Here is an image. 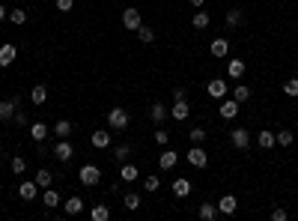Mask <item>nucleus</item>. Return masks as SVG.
I'll use <instances>...</instances> for the list:
<instances>
[{
	"label": "nucleus",
	"mask_w": 298,
	"mask_h": 221,
	"mask_svg": "<svg viewBox=\"0 0 298 221\" xmlns=\"http://www.w3.org/2000/svg\"><path fill=\"white\" fill-rule=\"evenodd\" d=\"M9 21L21 27V24L27 21V9H18V6H15V9H9Z\"/></svg>",
	"instance_id": "nucleus-36"
},
{
	"label": "nucleus",
	"mask_w": 298,
	"mask_h": 221,
	"mask_svg": "<svg viewBox=\"0 0 298 221\" xmlns=\"http://www.w3.org/2000/svg\"><path fill=\"white\" fill-rule=\"evenodd\" d=\"M78 179L84 182V186H87V189H96V186H99V182H101V170H99L96 165H84V167L78 170Z\"/></svg>",
	"instance_id": "nucleus-2"
},
{
	"label": "nucleus",
	"mask_w": 298,
	"mask_h": 221,
	"mask_svg": "<svg viewBox=\"0 0 298 221\" xmlns=\"http://www.w3.org/2000/svg\"><path fill=\"white\" fill-rule=\"evenodd\" d=\"M42 203H45L48 209H57V206L63 203V197L57 194V189H45V192H42Z\"/></svg>",
	"instance_id": "nucleus-24"
},
{
	"label": "nucleus",
	"mask_w": 298,
	"mask_h": 221,
	"mask_svg": "<svg viewBox=\"0 0 298 221\" xmlns=\"http://www.w3.org/2000/svg\"><path fill=\"white\" fill-rule=\"evenodd\" d=\"M110 3H117V0H110Z\"/></svg>",
	"instance_id": "nucleus-49"
},
{
	"label": "nucleus",
	"mask_w": 298,
	"mask_h": 221,
	"mask_svg": "<svg viewBox=\"0 0 298 221\" xmlns=\"http://www.w3.org/2000/svg\"><path fill=\"white\" fill-rule=\"evenodd\" d=\"M18 102H21V96H12V99H3V102H0V123H9V120L15 117Z\"/></svg>",
	"instance_id": "nucleus-4"
},
{
	"label": "nucleus",
	"mask_w": 298,
	"mask_h": 221,
	"mask_svg": "<svg viewBox=\"0 0 298 221\" xmlns=\"http://www.w3.org/2000/svg\"><path fill=\"white\" fill-rule=\"evenodd\" d=\"M230 140H233V146H236V150H248V146H250V132L248 129H230Z\"/></svg>",
	"instance_id": "nucleus-7"
},
{
	"label": "nucleus",
	"mask_w": 298,
	"mask_h": 221,
	"mask_svg": "<svg viewBox=\"0 0 298 221\" xmlns=\"http://www.w3.org/2000/svg\"><path fill=\"white\" fill-rule=\"evenodd\" d=\"M149 117H152L155 126H161V123L170 117V108H167L164 102H152V105H149Z\"/></svg>",
	"instance_id": "nucleus-9"
},
{
	"label": "nucleus",
	"mask_w": 298,
	"mask_h": 221,
	"mask_svg": "<svg viewBox=\"0 0 298 221\" xmlns=\"http://www.w3.org/2000/svg\"><path fill=\"white\" fill-rule=\"evenodd\" d=\"M128 123H131V117H128L125 108H110V110H107V126L114 129V132H125Z\"/></svg>",
	"instance_id": "nucleus-1"
},
{
	"label": "nucleus",
	"mask_w": 298,
	"mask_h": 221,
	"mask_svg": "<svg viewBox=\"0 0 298 221\" xmlns=\"http://www.w3.org/2000/svg\"><path fill=\"white\" fill-rule=\"evenodd\" d=\"M233 99H236V102H248V99H250V87H248V84H236Z\"/></svg>",
	"instance_id": "nucleus-35"
},
{
	"label": "nucleus",
	"mask_w": 298,
	"mask_h": 221,
	"mask_svg": "<svg viewBox=\"0 0 298 221\" xmlns=\"http://www.w3.org/2000/svg\"><path fill=\"white\" fill-rule=\"evenodd\" d=\"M176 162H179V153H173V150H167V153L158 156V167H161V170H173Z\"/></svg>",
	"instance_id": "nucleus-23"
},
{
	"label": "nucleus",
	"mask_w": 298,
	"mask_h": 221,
	"mask_svg": "<svg viewBox=\"0 0 298 221\" xmlns=\"http://www.w3.org/2000/svg\"><path fill=\"white\" fill-rule=\"evenodd\" d=\"M140 24H143V21H140V9H125V12H123V27H125V30H134V33H137Z\"/></svg>",
	"instance_id": "nucleus-14"
},
{
	"label": "nucleus",
	"mask_w": 298,
	"mask_h": 221,
	"mask_svg": "<svg viewBox=\"0 0 298 221\" xmlns=\"http://www.w3.org/2000/svg\"><path fill=\"white\" fill-rule=\"evenodd\" d=\"M18 194H21V200H36V197H39V186H36V179L21 182V186H18Z\"/></svg>",
	"instance_id": "nucleus-11"
},
{
	"label": "nucleus",
	"mask_w": 298,
	"mask_h": 221,
	"mask_svg": "<svg viewBox=\"0 0 298 221\" xmlns=\"http://www.w3.org/2000/svg\"><path fill=\"white\" fill-rule=\"evenodd\" d=\"M161 189V176H146L143 179V192L146 194H152V192H158Z\"/></svg>",
	"instance_id": "nucleus-34"
},
{
	"label": "nucleus",
	"mask_w": 298,
	"mask_h": 221,
	"mask_svg": "<svg viewBox=\"0 0 298 221\" xmlns=\"http://www.w3.org/2000/svg\"><path fill=\"white\" fill-rule=\"evenodd\" d=\"M272 221H286V209H272Z\"/></svg>",
	"instance_id": "nucleus-46"
},
{
	"label": "nucleus",
	"mask_w": 298,
	"mask_h": 221,
	"mask_svg": "<svg viewBox=\"0 0 298 221\" xmlns=\"http://www.w3.org/2000/svg\"><path fill=\"white\" fill-rule=\"evenodd\" d=\"M256 143H259V150H272V146L277 143V138H274L272 129H263V132L256 135Z\"/></svg>",
	"instance_id": "nucleus-19"
},
{
	"label": "nucleus",
	"mask_w": 298,
	"mask_h": 221,
	"mask_svg": "<svg viewBox=\"0 0 298 221\" xmlns=\"http://www.w3.org/2000/svg\"><path fill=\"white\" fill-rule=\"evenodd\" d=\"M188 194H191V182L185 179V176L173 179V197H188Z\"/></svg>",
	"instance_id": "nucleus-21"
},
{
	"label": "nucleus",
	"mask_w": 298,
	"mask_h": 221,
	"mask_svg": "<svg viewBox=\"0 0 298 221\" xmlns=\"http://www.w3.org/2000/svg\"><path fill=\"white\" fill-rule=\"evenodd\" d=\"M48 132H51V129H48V126H45L42 120H36V123H30V138H33L36 143H42V140L48 138Z\"/></svg>",
	"instance_id": "nucleus-16"
},
{
	"label": "nucleus",
	"mask_w": 298,
	"mask_h": 221,
	"mask_svg": "<svg viewBox=\"0 0 298 221\" xmlns=\"http://www.w3.org/2000/svg\"><path fill=\"white\" fill-rule=\"evenodd\" d=\"M15 57H18V48L12 45V42H6V45H0V66H12L15 63Z\"/></svg>",
	"instance_id": "nucleus-13"
},
{
	"label": "nucleus",
	"mask_w": 298,
	"mask_h": 221,
	"mask_svg": "<svg viewBox=\"0 0 298 221\" xmlns=\"http://www.w3.org/2000/svg\"><path fill=\"white\" fill-rule=\"evenodd\" d=\"M45 99H48V87H45V84H36V87L30 90V102H33V105H45Z\"/></svg>",
	"instance_id": "nucleus-26"
},
{
	"label": "nucleus",
	"mask_w": 298,
	"mask_h": 221,
	"mask_svg": "<svg viewBox=\"0 0 298 221\" xmlns=\"http://www.w3.org/2000/svg\"><path fill=\"white\" fill-rule=\"evenodd\" d=\"M123 203H125V209H137V206H140V194H134V192H128V194L123 197Z\"/></svg>",
	"instance_id": "nucleus-38"
},
{
	"label": "nucleus",
	"mask_w": 298,
	"mask_h": 221,
	"mask_svg": "<svg viewBox=\"0 0 298 221\" xmlns=\"http://www.w3.org/2000/svg\"><path fill=\"white\" fill-rule=\"evenodd\" d=\"M6 18H9V9H6L3 3H0V21H6Z\"/></svg>",
	"instance_id": "nucleus-47"
},
{
	"label": "nucleus",
	"mask_w": 298,
	"mask_h": 221,
	"mask_svg": "<svg viewBox=\"0 0 298 221\" xmlns=\"http://www.w3.org/2000/svg\"><path fill=\"white\" fill-rule=\"evenodd\" d=\"M274 138H277V143H280V146H292V140H295V135H292L289 129H280Z\"/></svg>",
	"instance_id": "nucleus-37"
},
{
	"label": "nucleus",
	"mask_w": 298,
	"mask_h": 221,
	"mask_svg": "<svg viewBox=\"0 0 298 221\" xmlns=\"http://www.w3.org/2000/svg\"><path fill=\"white\" fill-rule=\"evenodd\" d=\"M128 156H131V146H128V143H120L117 150H114V162H117V165H125Z\"/></svg>",
	"instance_id": "nucleus-32"
},
{
	"label": "nucleus",
	"mask_w": 298,
	"mask_h": 221,
	"mask_svg": "<svg viewBox=\"0 0 298 221\" xmlns=\"http://www.w3.org/2000/svg\"><path fill=\"white\" fill-rule=\"evenodd\" d=\"M191 6H194V9H203V6H206V0H191Z\"/></svg>",
	"instance_id": "nucleus-48"
},
{
	"label": "nucleus",
	"mask_w": 298,
	"mask_h": 221,
	"mask_svg": "<svg viewBox=\"0 0 298 221\" xmlns=\"http://www.w3.org/2000/svg\"><path fill=\"white\" fill-rule=\"evenodd\" d=\"M12 123H15V126H27V114H24V110H15Z\"/></svg>",
	"instance_id": "nucleus-45"
},
{
	"label": "nucleus",
	"mask_w": 298,
	"mask_h": 221,
	"mask_svg": "<svg viewBox=\"0 0 298 221\" xmlns=\"http://www.w3.org/2000/svg\"><path fill=\"white\" fill-rule=\"evenodd\" d=\"M24 170H27V162H24L21 156H15V159H12V173H24Z\"/></svg>",
	"instance_id": "nucleus-41"
},
{
	"label": "nucleus",
	"mask_w": 298,
	"mask_h": 221,
	"mask_svg": "<svg viewBox=\"0 0 298 221\" xmlns=\"http://www.w3.org/2000/svg\"><path fill=\"white\" fill-rule=\"evenodd\" d=\"M167 140H170V135H167V129H158V132H155V143H158V146H164Z\"/></svg>",
	"instance_id": "nucleus-43"
},
{
	"label": "nucleus",
	"mask_w": 298,
	"mask_h": 221,
	"mask_svg": "<svg viewBox=\"0 0 298 221\" xmlns=\"http://www.w3.org/2000/svg\"><path fill=\"white\" fill-rule=\"evenodd\" d=\"M173 102H188V93H185V87H173Z\"/></svg>",
	"instance_id": "nucleus-42"
},
{
	"label": "nucleus",
	"mask_w": 298,
	"mask_h": 221,
	"mask_svg": "<svg viewBox=\"0 0 298 221\" xmlns=\"http://www.w3.org/2000/svg\"><path fill=\"white\" fill-rule=\"evenodd\" d=\"M137 176H140V170H137L134 165H128V162L120 165V179H123V182H134Z\"/></svg>",
	"instance_id": "nucleus-29"
},
{
	"label": "nucleus",
	"mask_w": 298,
	"mask_h": 221,
	"mask_svg": "<svg viewBox=\"0 0 298 221\" xmlns=\"http://www.w3.org/2000/svg\"><path fill=\"white\" fill-rule=\"evenodd\" d=\"M236 209H239V197H236V194H224V197L218 200V212H221V215H233Z\"/></svg>",
	"instance_id": "nucleus-10"
},
{
	"label": "nucleus",
	"mask_w": 298,
	"mask_h": 221,
	"mask_svg": "<svg viewBox=\"0 0 298 221\" xmlns=\"http://www.w3.org/2000/svg\"><path fill=\"white\" fill-rule=\"evenodd\" d=\"M90 143L96 146V150H107V146H110V132H104V129H96V132L90 135Z\"/></svg>",
	"instance_id": "nucleus-15"
},
{
	"label": "nucleus",
	"mask_w": 298,
	"mask_h": 221,
	"mask_svg": "<svg viewBox=\"0 0 298 221\" xmlns=\"http://www.w3.org/2000/svg\"><path fill=\"white\" fill-rule=\"evenodd\" d=\"M72 153H74V146L69 143V138H63L60 143H54V150H51V156H54L57 162H63V165H66V162L72 159Z\"/></svg>",
	"instance_id": "nucleus-6"
},
{
	"label": "nucleus",
	"mask_w": 298,
	"mask_h": 221,
	"mask_svg": "<svg viewBox=\"0 0 298 221\" xmlns=\"http://www.w3.org/2000/svg\"><path fill=\"white\" fill-rule=\"evenodd\" d=\"M242 110V102L236 99H221V120H236Z\"/></svg>",
	"instance_id": "nucleus-5"
},
{
	"label": "nucleus",
	"mask_w": 298,
	"mask_h": 221,
	"mask_svg": "<svg viewBox=\"0 0 298 221\" xmlns=\"http://www.w3.org/2000/svg\"><path fill=\"white\" fill-rule=\"evenodd\" d=\"M63 212H66V215H81V212H84V197H78V194L69 197V200L63 203Z\"/></svg>",
	"instance_id": "nucleus-17"
},
{
	"label": "nucleus",
	"mask_w": 298,
	"mask_h": 221,
	"mask_svg": "<svg viewBox=\"0 0 298 221\" xmlns=\"http://www.w3.org/2000/svg\"><path fill=\"white\" fill-rule=\"evenodd\" d=\"M209 24H212V18H209L206 9H197V12L191 15V27H194V30H206Z\"/></svg>",
	"instance_id": "nucleus-22"
},
{
	"label": "nucleus",
	"mask_w": 298,
	"mask_h": 221,
	"mask_svg": "<svg viewBox=\"0 0 298 221\" xmlns=\"http://www.w3.org/2000/svg\"><path fill=\"white\" fill-rule=\"evenodd\" d=\"M283 93L295 99V96H298V78H289V81H283Z\"/></svg>",
	"instance_id": "nucleus-39"
},
{
	"label": "nucleus",
	"mask_w": 298,
	"mask_h": 221,
	"mask_svg": "<svg viewBox=\"0 0 298 221\" xmlns=\"http://www.w3.org/2000/svg\"><path fill=\"white\" fill-rule=\"evenodd\" d=\"M72 132H74V126H72L69 120H57V123H54V135H57L60 140H63V138H72Z\"/></svg>",
	"instance_id": "nucleus-28"
},
{
	"label": "nucleus",
	"mask_w": 298,
	"mask_h": 221,
	"mask_svg": "<svg viewBox=\"0 0 298 221\" xmlns=\"http://www.w3.org/2000/svg\"><path fill=\"white\" fill-rule=\"evenodd\" d=\"M227 75H230V78H236V81H239V78H245V60H239V57H236V60H230Z\"/></svg>",
	"instance_id": "nucleus-27"
},
{
	"label": "nucleus",
	"mask_w": 298,
	"mask_h": 221,
	"mask_svg": "<svg viewBox=\"0 0 298 221\" xmlns=\"http://www.w3.org/2000/svg\"><path fill=\"white\" fill-rule=\"evenodd\" d=\"M242 24H245V9H239V6L227 9V27L236 30V27H242Z\"/></svg>",
	"instance_id": "nucleus-18"
},
{
	"label": "nucleus",
	"mask_w": 298,
	"mask_h": 221,
	"mask_svg": "<svg viewBox=\"0 0 298 221\" xmlns=\"http://www.w3.org/2000/svg\"><path fill=\"white\" fill-rule=\"evenodd\" d=\"M90 218H93V221H107V218H110V206H107V203H96V206L90 209Z\"/></svg>",
	"instance_id": "nucleus-30"
},
{
	"label": "nucleus",
	"mask_w": 298,
	"mask_h": 221,
	"mask_svg": "<svg viewBox=\"0 0 298 221\" xmlns=\"http://www.w3.org/2000/svg\"><path fill=\"white\" fill-rule=\"evenodd\" d=\"M33 179H36V186H39V189H51V179H54V173H51L48 167H39Z\"/></svg>",
	"instance_id": "nucleus-25"
},
{
	"label": "nucleus",
	"mask_w": 298,
	"mask_h": 221,
	"mask_svg": "<svg viewBox=\"0 0 298 221\" xmlns=\"http://www.w3.org/2000/svg\"><path fill=\"white\" fill-rule=\"evenodd\" d=\"M188 114H191V105H188V102H173L170 117H173L176 123H185V120H188Z\"/></svg>",
	"instance_id": "nucleus-12"
},
{
	"label": "nucleus",
	"mask_w": 298,
	"mask_h": 221,
	"mask_svg": "<svg viewBox=\"0 0 298 221\" xmlns=\"http://www.w3.org/2000/svg\"><path fill=\"white\" fill-rule=\"evenodd\" d=\"M188 138H191V143H203L206 140V129H191Z\"/></svg>",
	"instance_id": "nucleus-40"
},
{
	"label": "nucleus",
	"mask_w": 298,
	"mask_h": 221,
	"mask_svg": "<svg viewBox=\"0 0 298 221\" xmlns=\"http://www.w3.org/2000/svg\"><path fill=\"white\" fill-rule=\"evenodd\" d=\"M137 39L146 42V45H149V42H155V30H152V27H146V24H140V27H137Z\"/></svg>",
	"instance_id": "nucleus-33"
},
{
	"label": "nucleus",
	"mask_w": 298,
	"mask_h": 221,
	"mask_svg": "<svg viewBox=\"0 0 298 221\" xmlns=\"http://www.w3.org/2000/svg\"><path fill=\"white\" fill-rule=\"evenodd\" d=\"M185 159H188V165H191V167H197V170L209 165V153L203 150V146H200V143H194V146H191V150H188V153H185Z\"/></svg>",
	"instance_id": "nucleus-3"
},
{
	"label": "nucleus",
	"mask_w": 298,
	"mask_h": 221,
	"mask_svg": "<svg viewBox=\"0 0 298 221\" xmlns=\"http://www.w3.org/2000/svg\"><path fill=\"white\" fill-rule=\"evenodd\" d=\"M206 93H209L212 99H227L230 87H227V81H221V78H212V81L206 84Z\"/></svg>",
	"instance_id": "nucleus-8"
},
{
	"label": "nucleus",
	"mask_w": 298,
	"mask_h": 221,
	"mask_svg": "<svg viewBox=\"0 0 298 221\" xmlns=\"http://www.w3.org/2000/svg\"><path fill=\"white\" fill-rule=\"evenodd\" d=\"M209 51H212V57H227L230 54V39H224V36H221V39H215L209 45Z\"/></svg>",
	"instance_id": "nucleus-20"
},
{
	"label": "nucleus",
	"mask_w": 298,
	"mask_h": 221,
	"mask_svg": "<svg viewBox=\"0 0 298 221\" xmlns=\"http://www.w3.org/2000/svg\"><path fill=\"white\" fill-rule=\"evenodd\" d=\"M197 215H200V218H203V221H215V218H218V215H221V212H218V203H203V206H200V212H197Z\"/></svg>",
	"instance_id": "nucleus-31"
},
{
	"label": "nucleus",
	"mask_w": 298,
	"mask_h": 221,
	"mask_svg": "<svg viewBox=\"0 0 298 221\" xmlns=\"http://www.w3.org/2000/svg\"><path fill=\"white\" fill-rule=\"evenodd\" d=\"M72 6H74V0H57V9L60 12H72Z\"/></svg>",
	"instance_id": "nucleus-44"
}]
</instances>
